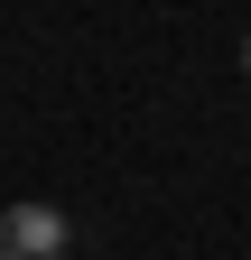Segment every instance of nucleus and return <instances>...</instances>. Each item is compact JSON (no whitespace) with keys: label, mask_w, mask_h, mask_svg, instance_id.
<instances>
[{"label":"nucleus","mask_w":251,"mask_h":260,"mask_svg":"<svg viewBox=\"0 0 251 260\" xmlns=\"http://www.w3.org/2000/svg\"><path fill=\"white\" fill-rule=\"evenodd\" d=\"M242 75H251V28H242Z\"/></svg>","instance_id":"f03ea898"},{"label":"nucleus","mask_w":251,"mask_h":260,"mask_svg":"<svg viewBox=\"0 0 251 260\" xmlns=\"http://www.w3.org/2000/svg\"><path fill=\"white\" fill-rule=\"evenodd\" d=\"M75 223L56 205H0V260H66Z\"/></svg>","instance_id":"f257e3e1"}]
</instances>
